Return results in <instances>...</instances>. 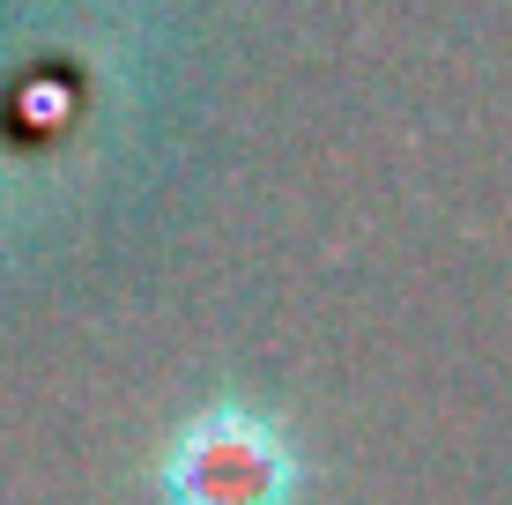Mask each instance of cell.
Listing matches in <instances>:
<instances>
[{
    "label": "cell",
    "instance_id": "6da1fadb",
    "mask_svg": "<svg viewBox=\"0 0 512 505\" xmlns=\"http://www.w3.org/2000/svg\"><path fill=\"white\" fill-rule=\"evenodd\" d=\"M305 483V446L253 402L193 409L149 468L156 505H305Z\"/></svg>",
    "mask_w": 512,
    "mask_h": 505
}]
</instances>
